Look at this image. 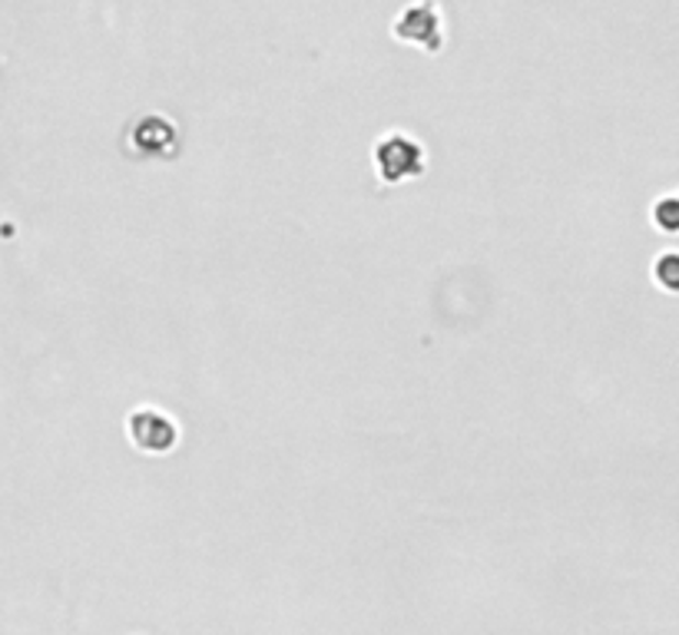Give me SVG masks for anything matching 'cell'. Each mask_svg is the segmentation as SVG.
Wrapping results in <instances>:
<instances>
[{
    "instance_id": "cell-1",
    "label": "cell",
    "mask_w": 679,
    "mask_h": 635,
    "mask_svg": "<svg viewBox=\"0 0 679 635\" xmlns=\"http://www.w3.org/2000/svg\"><path fill=\"white\" fill-rule=\"evenodd\" d=\"M375 162H378L382 179L392 182V185L425 172V152H421V143H415V139L405 136V133H392L388 139H382L378 149H375Z\"/></svg>"
},
{
    "instance_id": "cell-2",
    "label": "cell",
    "mask_w": 679,
    "mask_h": 635,
    "mask_svg": "<svg viewBox=\"0 0 679 635\" xmlns=\"http://www.w3.org/2000/svg\"><path fill=\"white\" fill-rule=\"evenodd\" d=\"M129 438L146 454H169V447L180 441V431L173 420L156 410H136L129 413Z\"/></svg>"
},
{
    "instance_id": "cell-3",
    "label": "cell",
    "mask_w": 679,
    "mask_h": 635,
    "mask_svg": "<svg viewBox=\"0 0 679 635\" xmlns=\"http://www.w3.org/2000/svg\"><path fill=\"white\" fill-rule=\"evenodd\" d=\"M441 21H438V11L431 0H421L418 8H408L405 18L398 21V37L401 41H411V44H421L425 50H438L441 47Z\"/></svg>"
},
{
    "instance_id": "cell-4",
    "label": "cell",
    "mask_w": 679,
    "mask_h": 635,
    "mask_svg": "<svg viewBox=\"0 0 679 635\" xmlns=\"http://www.w3.org/2000/svg\"><path fill=\"white\" fill-rule=\"evenodd\" d=\"M133 143H136V149L146 152V156H166L169 149H173V143H177V129L169 126L162 116H146V120L136 123Z\"/></svg>"
},
{
    "instance_id": "cell-5",
    "label": "cell",
    "mask_w": 679,
    "mask_h": 635,
    "mask_svg": "<svg viewBox=\"0 0 679 635\" xmlns=\"http://www.w3.org/2000/svg\"><path fill=\"white\" fill-rule=\"evenodd\" d=\"M672 265H676V256H663V259H659V265H656V272H659V282H663V288H666V292H672V288H676V279H672Z\"/></svg>"
},
{
    "instance_id": "cell-6",
    "label": "cell",
    "mask_w": 679,
    "mask_h": 635,
    "mask_svg": "<svg viewBox=\"0 0 679 635\" xmlns=\"http://www.w3.org/2000/svg\"><path fill=\"white\" fill-rule=\"evenodd\" d=\"M672 212H676V202H672V199L659 202V208H656V216L663 219V229H666V233H672V229H676V223H672Z\"/></svg>"
}]
</instances>
